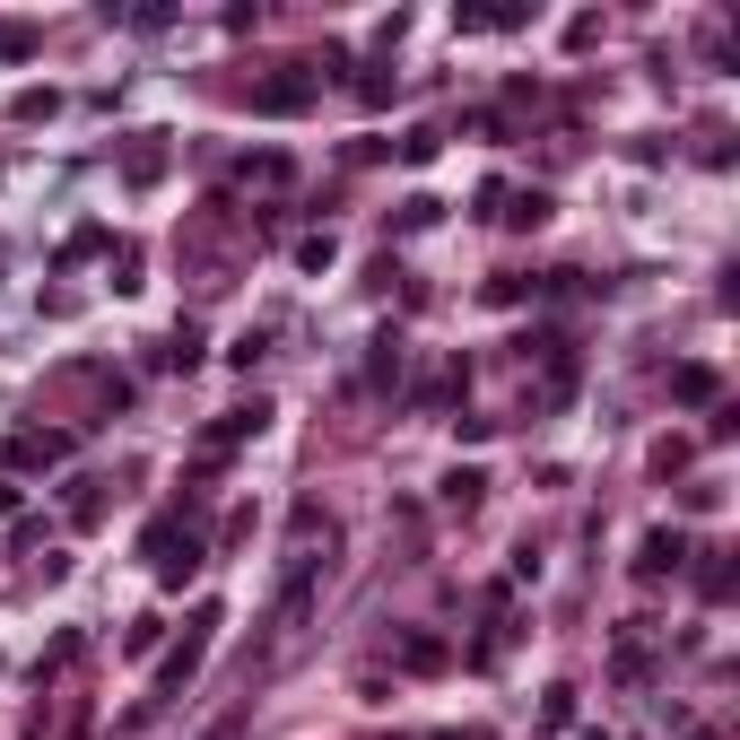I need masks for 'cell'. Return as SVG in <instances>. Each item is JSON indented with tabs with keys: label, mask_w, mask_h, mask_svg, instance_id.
<instances>
[{
	"label": "cell",
	"mask_w": 740,
	"mask_h": 740,
	"mask_svg": "<svg viewBox=\"0 0 740 740\" xmlns=\"http://www.w3.org/2000/svg\"><path fill=\"white\" fill-rule=\"evenodd\" d=\"M26 44H35V26H0V53H9V61H18Z\"/></svg>",
	"instance_id": "5"
},
{
	"label": "cell",
	"mask_w": 740,
	"mask_h": 740,
	"mask_svg": "<svg viewBox=\"0 0 740 740\" xmlns=\"http://www.w3.org/2000/svg\"><path fill=\"white\" fill-rule=\"evenodd\" d=\"M210 627H218V610H201V618H192V636H183V653L166 662V680H157V688H183V680L201 671V653H210Z\"/></svg>",
	"instance_id": "1"
},
{
	"label": "cell",
	"mask_w": 740,
	"mask_h": 740,
	"mask_svg": "<svg viewBox=\"0 0 740 740\" xmlns=\"http://www.w3.org/2000/svg\"><path fill=\"white\" fill-rule=\"evenodd\" d=\"M9 462H26V471H44V462H61V436H18V445H9Z\"/></svg>",
	"instance_id": "2"
},
{
	"label": "cell",
	"mask_w": 740,
	"mask_h": 740,
	"mask_svg": "<svg viewBox=\"0 0 740 740\" xmlns=\"http://www.w3.org/2000/svg\"><path fill=\"white\" fill-rule=\"evenodd\" d=\"M662 567H680V531H653L644 540V575H662Z\"/></svg>",
	"instance_id": "4"
},
{
	"label": "cell",
	"mask_w": 740,
	"mask_h": 740,
	"mask_svg": "<svg viewBox=\"0 0 740 740\" xmlns=\"http://www.w3.org/2000/svg\"><path fill=\"white\" fill-rule=\"evenodd\" d=\"M305 97H314V88H305V79H270V88H261V105H270V114H296V105H305Z\"/></svg>",
	"instance_id": "3"
}]
</instances>
